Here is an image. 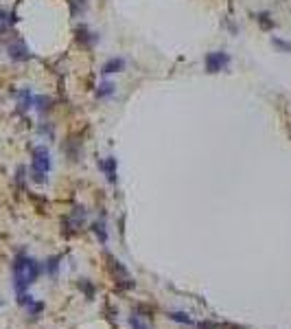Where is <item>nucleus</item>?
<instances>
[{
  "label": "nucleus",
  "instance_id": "10",
  "mask_svg": "<svg viewBox=\"0 0 291 329\" xmlns=\"http://www.w3.org/2000/svg\"><path fill=\"white\" fill-rule=\"evenodd\" d=\"M33 105L38 108L40 114H44V112H48V110L53 108V99L46 97V94H42V97H35V99H33Z\"/></svg>",
  "mask_w": 291,
  "mask_h": 329
},
{
  "label": "nucleus",
  "instance_id": "12",
  "mask_svg": "<svg viewBox=\"0 0 291 329\" xmlns=\"http://www.w3.org/2000/svg\"><path fill=\"white\" fill-rule=\"evenodd\" d=\"M256 22L260 24V29H263V31H269V29H274V27H276L274 18L269 16L267 11H260V13H256Z\"/></svg>",
  "mask_w": 291,
  "mask_h": 329
},
{
  "label": "nucleus",
  "instance_id": "19",
  "mask_svg": "<svg viewBox=\"0 0 291 329\" xmlns=\"http://www.w3.org/2000/svg\"><path fill=\"white\" fill-rule=\"evenodd\" d=\"M57 257H53V259H50L48 261V272H50V275H55V270H57Z\"/></svg>",
  "mask_w": 291,
  "mask_h": 329
},
{
  "label": "nucleus",
  "instance_id": "8",
  "mask_svg": "<svg viewBox=\"0 0 291 329\" xmlns=\"http://www.w3.org/2000/svg\"><path fill=\"white\" fill-rule=\"evenodd\" d=\"M99 167L103 169V174L107 176V180L114 185V182H116V158H114V156H107L105 160H101Z\"/></svg>",
  "mask_w": 291,
  "mask_h": 329
},
{
  "label": "nucleus",
  "instance_id": "17",
  "mask_svg": "<svg viewBox=\"0 0 291 329\" xmlns=\"http://www.w3.org/2000/svg\"><path fill=\"white\" fill-rule=\"evenodd\" d=\"M168 316H171L173 321H177V323H191V318H188L186 314H182V312H173V314H168Z\"/></svg>",
  "mask_w": 291,
  "mask_h": 329
},
{
  "label": "nucleus",
  "instance_id": "9",
  "mask_svg": "<svg viewBox=\"0 0 291 329\" xmlns=\"http://www.w3.org/2000/svg\"><path fill=\"white\" fill-rule=\"evenodd\" d=\"M18 108L22 110V112H27L29 108H33V94H31L29 88H24V90L18 93Z\"/></svg>",
  "mask_w": 291,
  "mask_h": 329
},
{
  "label": "nucleus",
  "instance_id": "16",
  "mask_svg": "<svg viewBox=\"0 0 291 329\" xmlns=\"http://www.w3.org/2000/svg\"><path fill=\"white\" fill-rule=\"evenodd\" d=\"M92 229H94V233L101 237V241H105V237H107V235H105V224H103V222H96V224L92 226Z\"/></svg>",
  "mask_w": 291,
  "mask_h": 329
},
{
  "label": "nucleus",
  "instance_id": "4",
  "mask_svg": "<svg viewBox=\"0 0 291 329\" xmlns=\"http://www.w3.org/2000/svg\"><path fill=\"white\" fill-rule=\"evenodd\" d=\"M7 55H9V59H13V62H29L31 59V53H29L27 44H24L20 38H13V40L7 42Z\"/></svg>",
  "mask_w": 291,
  "mask_h": 329
},
{
  "label": "nucleus",
  "instance_id": "15",
  "mask_svg": "<svg viewBox=\"0 0 291 329\" xmlns=\"http://www.w3.org/2000/svg\"><path fill=\"white\" fill-rule=\"evenodd\" d=\"M129 325H131V329H149L145 323L140 321V316H138V314H131V316H129Z\"/></svg>",
  "mask_w": 291,
  "mask_h": 329
},
{
  "label": "nucleus",
  "instance_id": "14",
  "mask_svg": "<svg viewBox=\"0 0 291 329\" xmlns=\"http://www.w3.org/2000/svg\"><path fill=\"white\" fill-rule=\"evenodd\" d=\"M272 47L278 48L280 53H291V42H287V40H280V38H272Z\"/></svg>",
  "mask_w": 291,
  "mask_h": 329
},
{
  "label": "nucleus",
  "instance_id": "18",
  "mask_svg": "<svg viewBox=\"0 0 291 329\" xmlns=\"http://www.w3.org/2000/svg\"><path fill=\"white\" fill-rule=\"evenodd\" d=\"M197 329H226V327L217 325V323H199Z\"/></svg>",
  "mask_w": 291,
  "mask_h": 329
},
{
  "label": "nucleus",
  "instance_id": "1",
  "mask_svg": "<svg viewBox=\"0 0 291 329\" xmlns=\"http://www.w3.org/2000/svg\"><path fill=\"white\" fill-rule=\"evenodd\" d=\"M13 277H15V287L22 294L24 287H29L40 277V263L27 255H20L13 263Z\"/></svg>",
  "mask_w": 291,
  "mask_h": 329
},
{
  "label": "nucleus",
  "instance_id": "3",
  "mask_svg": "<svg viewBox=\"0 0 291 329\" xmlns=\"http://www.w3.org/2000/svg\"><path fill=\"white\" fill-rule=\"evenodd\" d=\"M230 55L226 50H210V53H206V57H204V68H206L208 75H217L221 73V70H228L230 66Z\"/></svg>",
  "mask_w": 291,
  "mask_h": 329
},
{
  "label": "nucleus",
  "instance_id": "7",
  "mask_svg": "<svg viewBox=\"0 0 291 329\" xmlns=\"http://www.w3.org/2000/svg\"><path fill=\"white\" fill-rule=\"evenodd\" d=\"M125 66H127V62H125V57H110L107 62L101 66V73L103 75H114V73H123L125 70Z\"/></svg>",
  "mask_w": 291,
  "mask_h": 329
},
{
  "label": "nucleus",
  "instance_id": "6",
  "mask_svg": "<svg viewBox=\"0 0 291 329\" xmlns=\"http://www.w3.org/2000/svg\"><path fill=\"white\" fill-rule=\"evenodd\" d=\"M107 261H110V268H112V275H114V279L121 283L123 287H131L134 283H131L129 275H127V270L121 266V261H116L114 257H107Z\"/></svg>",
  "mask_w": 291,
  "mask_h": 329
},
{
  "label": "nucleus",
  "instance_id": "13",
  "mask_svg": "<svg viewBox=\"0 0 291 329\" xmlns=\"http://www.w3.org/2000/svg\"><path fill=\"white\" fill-rule=\"evenodd\" d=\"M68 2H70V11H73L75 18L83 16L85 9H88V0H68Z\"/></svg>",
  "mask_w": 291,
  "mask_h": 329
},
{
  "label": "nucleus",
  "instance_id": "2",
  "mask_svg": "<svg viewBox=\"0 0 291 329\" xmlns=\"http://www.w3.org/2000/svg\"><path fill=\"white\" fill-rule=\"evenodd\" d=\"M50 171V154L48 149L44 147V145H40V147L33 149V182H38V185H42L46 182V174Z\"/></svg>",
  "mask_w": 291,
  "mask_h": 329
},
{
  "label": "nucleus",
  "instance_id": "5",
  "mask_svg": "<svg viewBox=\"0 0 291 329\" xmlns=\"http://www.w3.org/2000/svg\"><path fill=\"white\" fill-rule=\"evenodd\" d=\"M77 42H79L83 48H92L96 42H99V33L90 31L88 24H79V27H77Z\"/></svg>",
  "mask_w": 291,
  "mask_h": 329
},
{
  "label": "nucleus",
  "instance_id": "11",
  "mask_svg": "<svg viewBox=\"0 0 291 329\" xmlns=\"http://www.w3.org/2000/svg\"><path fill=\"white\" fill-rule=\"evenodd\" d=\"M114 90H116V86L112 84V82H103L99 86V88H96V99H107V97H112V94H114Z\"/></svg>",
  "mask_w": 291,
  "mask_h": 329
}]
</instances>
